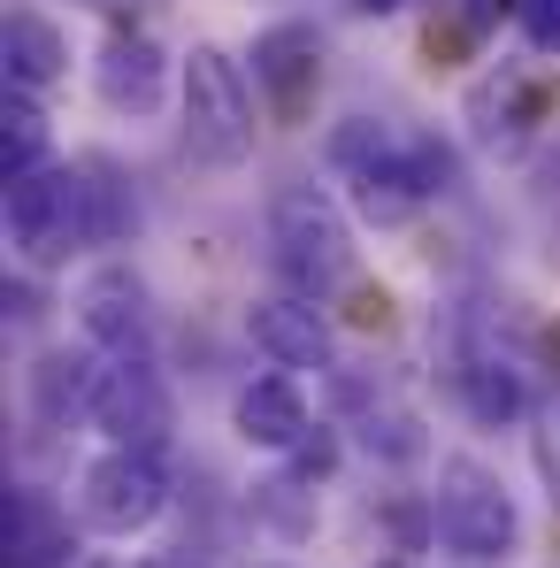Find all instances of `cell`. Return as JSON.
I'll return each mask as SVG.
<instances>
[{
	"mask_svg": "<svg viewBox=\"0 0 560 568\" xmlns=\"http://www.w3.org/2000/svg\"><path fill=\"white\" fill-rule=\"evenodd\" d=\"M100 231L93 215V185L78 170H31L23 185H8V246L31 262V270H62L85 239Z\"/></svg>",
	"mask_w": 560,
	"mask_h": 568,
	"instance_id": "1",
	"label": "cell"
},
{
	"mask_svg": "<svg viewBox=\"0 0 560 568\" xmlns=\"http://www.w3.org/2000/svg\"><path fill=\"white\" fill-rule=\"evenodd\" d=\"M185 154L207 170H238L254 154V93L223 47H192L185 62Z\"/></svg>",
	"mask_w": 560,
	"mask_h": 568,
	"instance_id": "2",
	"label": "cell"
},
{
	"mask_svg": "<svg viewBox=\"0 0 560 568\" xmlns=\"http://www.w3.org/2000/svg\"><path fill=\"white\" fill-rule=\"evenodd\" d=\"M515 499H507V484L483 469V462H468L454 454L446 469H438V538L461 554V561H499L507 546H515Z\"/></svg>",
	"mask_w": 560,
	"mask_h": 568,
	"instance_id": "3",
	"label": "cell"
},
{
	"mask_svg": "<svg viewBox=\"0 0 560 568\" xmlns=\"http://www.w3.org/2000/svg\"><path fill=\"white\" fill-rule=\"evenodd\" d=\"M78 507H85V523L108 530V538H131V530H146L162 507H170V469H162V454H146V446H108L85 484H78Z\"/></svg>",
	"mask_w": 560,
	"mask_h": 568,
	"instance_id": "4",
	"label": "cell"
},
{
	"mask_svg": "<svg viewBox=\"0 0 560 568\" xmlns=\"http://www.w3.org/2000/svg\"><path fill=\"white\" fill-rule=\"evenodd\" d=\"M85 407H93V423L115 438V446H146V454H162V438H170V384L162 369L146 362V354H108L93 369V392H85Z\"/></svg>",
	"mask_w": 560,
	"mask_h": 568,
	"instance_id": "5",
	"label": "cell"
},
{
	"mask_svg": "<svg viewBox=\"0 0 560 568\" xmlns=\"http://www.w3.org/2000/svg\"><path fill=\"white\" fill-rule=\"evenodd\" d=\"M269 231H277V270L307 300L315 292H330V284L354 270V246H346V223H338V207L323 200V192H284L277 200V215H269Z\"/></svg>",
	"mask_w": 560,
	"mask_h": 568,
	"instance_id": "6",
	"label": "cell"
},
{
	"mask_svg": "<svg viewBox=\"0 0 560 568\" xmlns=\"http://www.w3.org/2000/svg\"><path fill=\"white\" fill-rule=\"evenodd\" d=\"M446 185V154L438 146H376L354 162V207L376 231H399L422 215V200Z\"/></svg>",
	"mask_w": 560,
	"mask_h": 568,
	"instance_id": "7",
	"label": "cell"
},
{
	"mask_svg": "<svg viewBox=\"0 0 560 568\" xmlns=\"http://www.w3.org/2000/svg\"><path fill=\"white\" fill-rule=\"evenodd\" d=\"M254 85L269 93L277 115H299L315 100V85H323V39L307 23H269L254 39Z\"/></svg>",
	"mask_w": 560,
	"mask_h": 568,
	"instance_id": "8",
	"label": "cell"
},
{
	"mask_svg": "<svg viewBox=\"0 0 560 568\" xmlns=\"http://www.w3.org/2000/svg\"><path fill=\"white\" fill-rule=\"evenodd\" d=\"M246 331L254 346L277 362V369H323L330 362V323L307 292H284V300H254L246 307Z\"/></svg>",
	"mask_w": 560,
	"mask_h": 568,
	"instance_id": "9",
	"label": "cell"
},
{
	"mask_svg": "<svg viewBox=\"0 0 560 568\" xmlns=\"http://www.w3.org/2000/svg\"><path fill=\"white\" fill-rule=\"evenodd\" d=\"M78 323L93 331L108 354H146V284L131 277L123 262L93 270L85 292H78Z\"/></svg>",
	"mask_w": 560,
	"mask_h": 568,
	"instance_id": "10",
	"label": "cell"
},
{
	"mask_svg": "<svg viewBox=\"0 0 560 568\" xmlns=\"http://www.w3.org/2000/svg\"><path fill=\"white\" fill-rule=\"evenodd\" d=\"M231 430H238L246 446H262V454H299V446H307V399H299V384L292 377H254L238 392V407H231Z\"/></svg>",
	"mask_w": 560,
	"mask_h": 568,
	"instance_id": "11",
	"label": "cell"
},
{
	"mask_svg": "<svg viewBox=\"0 0 560 568\" xmlns=\"http://www.w3.org/2000/svg\"><path fill=\"white\" fill-rule=\"evenodd\" d=\"M0 70H8V93H47V85H62V70H70V47H62V31L47 23V16H31V8H16L8 16V31H0Z\"/></svg>",
	"mask_w": 560,
	"mask_h": 568,
	"instance_id": "12",
	"label": "cell"
},
{
	"mask_svg": "<svg viewBox=\"0 0 560 568\" xmlns=\"http://www.w3.org/2000/svg\"><path fill=\"white\" fill-rule=\"evenodd\" d=\"M100 100L108 108H131V115H146L162 100V47L146 31L108 39V54H100Z\"/></svg>",
	"mask_w": 560,
	"mask_h": 568,
	"instance_id": "13",
	"label": "cell"
},
{
	"mask_svg": "<svg viewBox=\"0 0 560 568\" xmlns=\"http://www.w3.org/2000/svg\"><path fill=\"white\" fill-rule=\"evenodd\" d=\"M31 170H47V115L23 93H8V108H0V178L23 185Z\"/></svg>",
	"mask_w": 560,
	"mask_h": 568,
	"instance_id": "14",
	"label": "cell"
},
{
	"mask_svg": "<svg viewBox=\"0 0 560 568\" xmlns=\"http://www.w3.org/2000/svg\"><path fill=\"white\" fill-rule=\"evenodd\" d=\"M461 392H468V415H476V423H515V415H522V377H515L507 362H468Z\"/></svg>",
	"mask_w": 560,
	"mask_h": 568,
	"instance_id": "15",
	"label": "cell"
},
{
	"mask_svg": "<svg viewBox=\"0 0 560 568\" xmlns=\"http://www.w3.org/2000/svg\"><path fill=\"white\" fill-rule=\"evenodd\" d=\"M522 31L538 54H560V0H522Z\"/></svg>",
	"mask_w": 560,
	"mask_h": 568,
	"instance_id": "16",
	"label": "cell"
},
{
	"mask_svg": "<svg viewBox=\"0 0 560 568\" xmlns=\"http://www.w3.org/2000/svg\"><path fill=\"white\" fill-rule=\"evenodd\" d=\"M292 462H299V476H330V469H338V446H330L323 430H307V446H299Z\"/></svg>",
	"mask_w": 560,
	"mask_h": 568,
	"instance_id": "17",
	"label": "cell"
},
{
	"mask_svg": "<svg viewBox=\"0 0 560 568\" xmlns=\"http://www.w3.org/2000/svg\"><path fill=\"white\" fill-rule=\"evenodd\" d=\"M461 8H468V23H476V31H491L499 16H522V0H461Z\"/></svg>",
	"mask_w": 560,
	"mask_h": 568,
	"instance_id": "18",
	"label": "cell"
},
{
	"mask_svg": "<svg viewBox=\"0 0 560 568\" xmlns=\"http://www.w3.org/2000/svg\"><path fill=\"white\" fill-rule=\"evenodd\" d=\"M354 8H362V16H391L399 0H354Z\"/></svg>",
	"mask_w": 560,
	"mask_h": 568,
	"instance_id": "19",
	"label": "cell"
},
{
	"mask_svg": "<svg viewBox=\"0 0 560 568\" xmlns=\"http://www.w3.org/2000/svg\"><path fill=\"white\" fill-rule=\"evenodd\" d=\"M115 568H162V561H115Z\"/></svg>",
	"mask_w": 560,
	"mask_h": 568,
	"instance_id": "20",
	"label": "cell"
},
{
	"mask_svg": "<svg viewBox=\"0 0 560 568\" xmlns=\"http://www.w3.org/2000/svg\"><path fill=\"white\" fill-rule=\"evenodd\" d=\"M553 254H560V215H553Z\"/></svg>",
	"mask_w": 560,
	"mask_h": 568,
	"instance_id": "21",
	"label": "cell"
},
{
	"mask_svg": "<svg viewBox=\"0 0 560 568\" xmlns=\"http://www.w3.org/2000/svg\"><path fill=\"white\" fill-rule=\"evenodd\" d=\"M376 568H407V561H376Z\"/></svg>",
	"mask_w": 560,
	"mask_h": 568,
	"instance_id": "22",
	"label": "cell"
}]
</instances>
